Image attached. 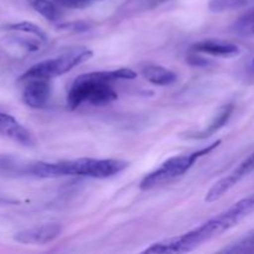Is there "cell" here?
Segmentation results:
<instances>
[{"instance_id": "cell-1", "label": "cell", "mask_w": 254, "mask_h": 254, "mask_svg": "<svg viewBox=\"0 0 254 254\" xmlns=\"http://www.w3.org/2000/svg\"><path fill=\"white\" fill-rule=\"evenodd\" d=\"M106 71L89 72L81 74L74 79L67 96V106L69 109H77L83 103L93 106H104L118 98L117 92L109 86Z\"/></svg>"}, {"instance_id": "cell-2", "label": "cell", "mask_w": 254, "mask_h": 254, "mask_svg": "<svg viewBox=\"0 0 254 254\" xmlns=\"http://www.w3.org/2000/svg\"><path fill=\"white\" fill-rule=\"evenodd\" d=\"M220 144L221 140H217L215 143L210 144V145L205 146V148L200 149L197 151H193L191 154H185V155H179L168 159L165 163L161 164L160 168L154 170L153 173L148 174L141 180L140 189L141 190H151V189L165 185V184H169L170 181L180 178L186 171H189L192 168V165L198 159L210 154Z\"/></svg>"}, {"instance_id": "cell-3", "label": "cell", "mask_w": 254, "mask_h": 254, "mask_svg": "<svg viewBox=\"0 0 254 254\" xmlns=\"http://www.w3.org/2000/svg\"><path fill=\"white\" fill-rule=\"evenodd\" d=\"M57 178L61 176H88L93 179H108L128 168V163L118 159L82 158L55 163Z\"/></svg>"}, {"instance_id": "cell-4", "label": "cell", "mask_w": 254, "mask_h": 254, "mask_svg": "<svg viewBox=\"0 0 254 254\" xmlns=\"http://www.w3.org/2000/svg\"><path fill=\"white\" fill-rule=\"evenodd\" d=\"M92 56H93L92 50L84 49V47L72 50V51L64 55H60L55 59L45 60V61L34 64L21 74L19 81L25 82L30 81V79H52L55 77H60L67 72L72 71L78 64L86 62Z\"/></svg>"}, {"instance_id": "cell-5", "label": "cell", "mask_w": 254, "mask_h": 254, "mask_svg": "<svg viewBox=\"0 0 254 254\" xmlns=\"http://www.w3.org/2000/svg\"><path fill=\"white\" fill-rule=\"evenodd\" d=\"M62 232V226L59 223H45L26 228L14 236V240L22 245H47L60 237Z\"/></svg>"}, {"instance_id": "cell-6", "label": "cell", "mask_w": 254, "mask_h": 254, "mask_svg": "<svg viewBox=\"0 0 254 254\" xmlns=\"http://www.w3.org/2000/svg\"><path fill=\"white\" fill-rule=\"evenodd\" d=\"M22 101L27 107L34 109L45 108L51 96L50 79H30L24 82Z\"/></svg>"}, {"instance_id": "cell-7", "label": "cell", "mask_w": 254, "mask_h": 254, "mask_svg": "<svg viewBox=\"0 0 254 254\" xmlns=\"http://www.w3.org/2000/svg\"><path fill=\"white\" fill-rule=\"evenodd\" d=\"M0 135L25 146H31L34 144L32 134L14 117L2 112H0Z\"/></svg>"}, {"instance_id": "cell-8", "label": "cell", "mask_w": 254, "mask_h": 254, "mask_svg": "<svg viewBox=\"0 0 254 254\" xmlns=\"http://www.w3.org/2000/svg\"><path fill=\"white\" fill-rule=\"evenodd\" d=\"M191 50L193 52H197V54H205L218 57H233L240 54V49H238L237 45L221 41V40H205V41H200L197 44H193Z\"/></svg>"}, {"instance_id": "cell-9", "label": "cell", "mask_w": 254, "mask_h": 254, "mask_svg": "<svg viewBox=\"0 0 254 254\" xmlns=\"http://www.w3.org/2000/svg\"><path fill=\"white\" fill-rule=\"evenodd\" d=\"M141 76L151 84L155 86H170L175 83L178 74L166 67L159 64H149L141 68Z\"/></svg>"}, {"instance_id": "cell-10", "label": "cell", "mask_w": 254, "mask_h": 254, "mask_svg": "<svg viewBox=\"0 0 254 254\" xmlns=\"http://www.w3.org/2000/svg\"><path fill=\"white\" fill-rule=\"evenodd\" d=\"M233 112V106L232 104H227V106L223 107L220 112H218L217 116L213 118V121L211 122L210 126L207 127L203 130L197 131V133L193 134H189L188 138L189 139H206L208 136H211L212 134H215L216 131L220 130L222 127H225L227 124V122L230 121L231 116H232Z\"/></svg>"}, {"instance_id": "cell-11", "label": "cell", "mask_w": 254, "mask_h": 254, "mask_svg": "<svg viewBox=\"0 0 254 254\" xmlns=\"http://www.w3.org/2000/svg\"><path fill=\"white\" fill-rule=\"evenodd\" d=\"M236 184H237V181L233 178L232 174L227 175L226 178H222L210 189V191H208L207 193H206L205 201L206 202H215L218 198L222 197L226 192H228Z\"/></svg>"}, {"instance_id": "cell-12", "label": "cell", "mask_w": 254, "mask_h": 254, "mask_svg": "<svg viewBox=\"0 0 254 254\" xmlns=\"http://www.w3.org/2000/svg\"><path fill=\"white\" fill-rule=\"evenodd\" d=\"M32 9L49 21H57L61 17V11L59 7L49 0H29Z\"/></svg>"}, {"instance_id": "cell-13", "label": "cell", "mask_w": 254, "mask_h": 254, "mask_svg": "<svg viewBox=\"0 0 254 254\" xmlns=\"http://www.w3.org/2000/svg\"><path fill=\"white\" fill-rule=\"evenodd\" d=\"M230 211L236 216V218L240 222L250 215H252L254 212V193L242 198V200L236 202L233 206H231Z\"/></svg>"}, {"instance_id": "cell-14", "label": "cell", "mask_w": 254, "mask_h": 254, "mask_svg": "<svg viewBox=\"0 0 254 254\" xmlns=\"http://www.w3.org/2000/svg\"><path fill=\"white\" fill-rule=\"evenodd\" d=\"M222 253H232V254H240V253H254V233L250 236H246L242 240L237 241L233 245L228 246V247L223 248L221 251Z\"/></svg>"}, {"instance_id": "cell-15", "label": "cell", "mask_w": 254, "mask_h": 254, "mask_svg": "<svg viewBox=\"0 0 254 254\" xmlns=\"http://www.w3.org/2000/svg\"><path fill=\"white\" fill-rule=\"evenodd\" d=\"M4 29L34 35V36L39 37L40 40L46 39V34H45V32L42 31V30L40 29L36 24H34V22H30V21H21V22H16V24L6 25Z\"/></svg>"}, {"instance_id": "cell-16", "label": "cell", "mask_w": 254, "mask_h": 254, "mask_svg": "<svg viewBox=\"0 0 254 254\" xmlns=\"http://www.w3.org/2000/svg\"><path fill=\"white\" fill-rule=\"evenodd\" d=\"M248 4V0H213L210 5L212 11H226V10L237 9Z\"/></svg>"}, {"instance_id": "cell-17", "label": "cell", "mask_w": 254, "mask_h": 254, "mask_svg": "<svg viewBox=\"0 0 254 254\" xmlns=\"http://www.w3.org/2000/svg\"><path fill=\"white\" fill-rule=\"evenodd\" d=\"M252 171H254V151L245 161H242V163L240 164V166L232 173V176L238 183V181L242 180L243 178L250 175Z\"/></svg>"}, {"instance_id": "cell-18", "label": "cell", "mask_w": 254, "mask_h": 254, "mask_svg": "<svg viewBox=\"0 0 254 254\" xmlns=\"http://www.w3.org/2000/svg\"><path fill=\"white\" fill-rule=\"evenodd\" d=\"M254 25V7L251 9L250 11H247L246 14H243L242 16L238 19V21L236 22V30L237 32L242 35H250L251 34V27Z\"/></svg>"}, {"instance_id": "cell-19", "label": "cell", "mask_w": 254, "mask_h": 254, "mask_svg": "<svg viewBox=\"0 0 254 254\" xmlns=\"http://www.w3.org/2000/svg\"><path fill=\"white\" fill-rule=\"evenodd\" d=\"M188 62L190 64H192V66H207L208 64L207 60L203 59L200 55H197V52L193 55H190V56L188 57Z\"/></svg>"}, {"instance_id": "cell-20", "label": "cell", "mask_w": 254, "mask_h": 254, "mask_svg": "<svg viewBox=\"0 0 254 254\" xmlns=\"http://www.w3.org/2000/svg\"><path fill=\"white\" fill-rule=\"evenodd\" d=\"M14 166V160L9 156L0 155V171L1 170H7V169L12 168Z\"/></svg>"}, {"instance_id": "cell-21", "label": "cell", "mask_w": 254, "mask_h": 254, "mask_svg": "<svg viewBox=\"0 0 254 254\" xmlns=\"http://www.w3.org/2000/svg\"><path fill=\"white\" fill-rule=\"evenodd\" d=\"M91 0H62V2L68 6H73V7H81L87 5Z\"/></svg>"}, {"instance_id": "cell-22", "label": "cell", "mask_w": 254, "mask_h": 254, "mask_svg": "<svg viewBox=\"0 0 254 254\" xmlns=\"http://www.w3.org/2000/svg\"><path fill=\"white\" fill-rule=\"evenodd\" d=\"M251 72H252V74L254 76V57L252 59V61H251Z\"/></svg>"}, {"instance_id": "cell-23", "label": "cell", "mask_w": 254, "mask_h": 254, "mask_svg": "<svg viewBox=\"0 0 254 254\" xmlns=\"http://www.w3.org/2000/svg\"><path fill=\"white\" fill-rule=\"evenodd\" d=\"M251 34H254V25L252 27H251Z\"/></svg>"}]
</instances>
